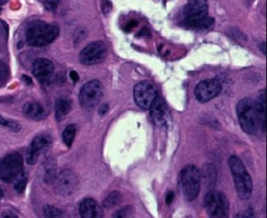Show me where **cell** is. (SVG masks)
Listing matches in <instances>:
<instances>
[{
	"label": "cell",
	"mask_w": 267,
	"mask_h": 218,
	"mask_svg": "<svg viewBox=\"0 0 267 218\" xmlns=\"http://www.w3.org/2000/svg\"><path fill=\"white\" fill-rule=\"evenodd\" d=\"M72 110V101L66 96L60 98L55 102V116L58 122H61Z\"/></svg>",
	"instance_id": "ac0fdd59"
},
{
	"label": "cell",
	"mask_w": 267,
	"mask_h": 218,
	"mask_svg": "<svg viewBox=\"0 0 267 218\" xmlns=\"http://www.w3.org/2000/svg\"><path fill=\"white\" fill-rule=\"evenodd\" d=\"M80 213L83 218H98L103 216L100 206L94 199L86 198L82 201L80 206Z\"/></svg>",
	"instance_id": "2e32d148"
},
{
	"label": "cell",
	"mask_w": 267,
	"mask_h": 218,
	"mask_svg": "<svg viewBox=\"0 0 267 218\" xmlns=\"http://www.w3.org/2000/svg\"><path fill=\"white\" fill-rule=\"evenodd\" d=\"M174 192H168V194H167L166 198V201L167 204H170V202H172L174 201Z\"/></svg>",
	"instance_id": "1f68e13d"
},
{
	"label": "cell",
	"mask_w": 267,
	"mask_h": 218,
	"mask_svg": "<svg viewBox=\"0 0 267 218\" xmlns=\"http://www.w3.org/2000/svg\"><path fill=\"white\" fill-rule=\"evenodd\" d=\"M106 54V44L103 41H95L84 48L80 55V60L84 66H94L101 63Z\"/></svg>",
	"instance_id": "30bf717a"
},
{
	"label": "cell",
	"mask_w": 267,
	"mask_h": 218,
	"mask_svg": "<svg viewBox=\"0 0 267 218\" xmlns=\"http://www.w3.org/2000/svg\"><path fill=\"white\" fill-rule=\"evenodd\" d=\"M207 214L212 218H226L229 216L230 204L222 192L210 190L204 199Z\"/></svg>",
	"instance_id": "8992f818"
},
{
	"label": "cell",
	"mask_w": 267,
	"mask_h": 218,
	"mask_svg": "<svg viewBox=\"0 0 267 218\" xmlns=\"http://www.w3.org/2000/svg\"><path fill=\"white\" fill-rule=\"evenodd\" d=\"M44 216L46 218H60L63 216V212L60 208H55L54 206L47 205L44 207Z\"/></svg>",
	"instance_id": "d4e9b609"
},
{
	"label": "cell",
	"mask_w": 267,
	"mask_h": 218,
	"mask_svg": "<svg viewBox=\"0 0 267 218\" xmlns=\"http://www.w3.org/2000/svg\"><path fill=\"white\" fill-rule=\"evenodd\" d=\"M101 6H102V10L106 15L109 14L112 9V4L110 3V0H102Z\"/></svg>",
	"instance_id": "83f0119b"
},
{
	"label": "cell",
	"mask_w": 267,
	"mask_h": 218,
	"mask_svg": "<svg viewBox=\"0 0 267 218\" xmlns=\"http://www.w3.org/2000/svg\"><path fill=\"white\" fill-rule=\"evenodd\" d=\"M60 34V28L55 24L35 21L26 30L27 44L30 46L43 47L52 43Z\"/></svg>",
	"instance_id": "7a4b0ae2"
},
{
	"label": "cell",
	"mask_w": 267,
	"mask_h": 218,
	"mask_svg": "<svg viewBox=\"0 0 267 218\" xmlns=\"http://www.w3.org/2000/svg\"><path fill=\"white\" fill-rule=\"evenodd\" d=\"M76 126L75 124H70L67 126L66 128L64 129L62 134V138H63V141L67 147H70L74 144V138H75V135H76Z\"/></svg>",
	"instance_id": "7402d4cb"
},
{
	"label": "cell",
	"mask_w": 267,
	"mask_h": 218,
	"mask_svg": "<svg viewBox=\"0 0 267 218\" xmlns=\"http://www.w3.org/2000/svg\"><path fill=\"white\" fill-rule=\"evenodd\" d=\"M70 78H72V80L74 82H78V80H80V76H78V74L75 70H72V72H70Z\"/></svg>",
	"instance_id": "4dcf8cb0"
},
{
	"label": "cell",
	"mask_w": 267,
	"mask_h": 218,
	"mask_svg": "<svg viewBox=\"0 0 267 218\" xmlns=\"http://www.w3.org/2000/svg\"><path fill=\"white\" fill-rule=\"evenodd\" d=\"M52 144V136L48 134H40L34 138L26 152V162L34 166L40 156Z\"/></svg>",
	"instance_id": "4fadbf2b"
},
{
	"label": "cell",
	"mask_w": 267,
	"mask_h": 218,
	"mask_svg": "<svg viewBox=\"0 0 267 218\" xmlns=\"http://www.w3.org/2000/svg\"><path fill=\"white\" fill-rule=\"evenodd\" d=\"M150 110V116L154 122H156L158 126H166L167 122H169L170 116L166 104L160 96H158L157 100L154 102Z\"/></svg>",
	"instance_id": "9a60e30c"
},
{
	"label": "cell",
	"mask_w": 267,
	"mask_h": 218,
	"mask_svg": "<svg viewBox=\"0 0 267 218\" xmlns=\"http://www.w3.org/2000/svg\"><path fill=\"white\" fill-rule=\"evenodd\" d=\"M40 1L43 3L44 6L46 7L47 10H54L57 9L60 0H40Z\"/></svg>",
	"instance_id": "4316f807"
},
{
	"label": "cell",
	"mask_w": 267,
	"mask_h": 218,
	"mask_svg": "<svg viewBox=\"0 0 267 218\" xmlns=\"http://www.w3.org/2000/svg\"><path fill=\"white\" fill-rule=\"evenodd\" d=\"M257 106L258 116L260 119V129L264 132L266 130V90H264L263 93H261L258 100L256 101Z\"/></svg>",
	"instance_id": "ffe728a7"
},
{
	"label": "cell",
	"mask_w": 267,
	"mask_h": 218,
	"mask_svg": "<svg viewBox=\"0 0 267 218\" xmlns=\"http://www.w3.org/2000/svg\"><path fill=\"white\" fill-rule=\"evenodd\" d=\"M130 216V207H126V208L121 210L120 212L114 214V218H127Z\"/></svg>",
	"instance_id": "f1b7e54d"
},
{
	"label": "cell",
	"mask_w": 267,
	"mask_h": 218,
	"mask_svg": "<svg viewBox=\"0 0 267 218\" xmlns=\"http://www.w3.org/2000/svg\"><path fill=\"white\" fill-rule=\"evenodd\" d=\"M57 178V166L52 159L44 162L43 168V180L46 184H54Z\"/></svg>",
	"instance_id": "d6986e66"
},
{
	"label": "cell",
	"mask_w": 267,
	"mask_h": 218,
	"mask_svg": "<svg viewBox=\"0 0 267 218\" xmlns=\"http://www.w3.org/2000/svg\"><path fill=\"white\" fill-rule=\"evenodd\" d=\"M0 126H6L14 132H18L21 128V126L17 122H14L12 120H7L2 116H0Z\"/></svg>",
	"instance_id": "484cf974"
},
{
	"label": "cell",
	"mask_w": 267,
	"mask_h": 218,
	"mask_svg": "<svg viewBox=\"0 0 267 218\" xmlns=\"http://www.w3.org/2000/svg\"><path fill=\"white\" fill-rule=\"evenodd\" d=\"M32 72L37 78L46 82L50 80L54 72V66L52 61L46 58H38L32 66Z\"/></svg>",
	"instance_id": "5bb4252c"
},
{
	"label": "cell",
	"mask_w": 267,
	"mask_h": 218,
	"mask_svg": "<svg viewBox=\"0 0 267 218\" xmlns=\"http://www.w3.org/2000/svg\"><path fill=\"white\" fill-rule=\"evenodd\" d=\"M108 109H109V106L106 104H103V106H101L100 108V112H100V114L102 116V115H104V114L108 112Z\"/></svg>",
	"instance_id": "d6a6232c"
},
{
	"label": "cell",
	"mask_w": 267,
	"mask_h": 218,
	"mask_svg": "<svg viewBox=\"0 0 267 218\" xmlns=\"http://www.w3.org/2000/svg\"><path fill=\"white\" fill-rule=\"evenodd\" d=\"M23 112L27 118L34 120H41L46 116L43 106L38 102H27L24 106Z\"/></svg>",
	"instance_id": "e0dca14e"
},
{
	"label": "cell",
	"mask_w": 267,
	"mask_h": 218,
	"mask_svg": "<svg viewBox=\"0 0 267 218\" xmlns=\"http://www.w3.org/2000/svg\"><path fill=\"white\" fill-rule=\"evenodd\" d=\"M55 190L58 194L63 196H70L76 190L78 185V178L75 173L70 170H64L61 172L54 181Z\"/></svg>",
	"instance_id": "7c38bea8"
},
{
	"label": "cell",
	"mask_w": 267,
	"mask_h": 218,
	"mask_svg": "<svg viewBox=\"0 0 267 218\" xmlns=\"http://www.w3.org/2000/svg\"><path fill=\"white\" fill-rule=\"evenodd\" d=\"M103 96V88L98 80H90L80 90V102L84 109H94L100 102Z\"/></svg>",
	"instance_id": "ba28073f"
},
{
	"label": "cell",
	"mask_w": 267,
	"mask_h": 218,
	"mask_svg": "<svg viewBox=\"0 0 267 218\" xmlns=\"http://www.w3.org/2000/svg\"><path fill=\"white\" fill-rule=\"evenodd\" d=\"M6 3V0H0V6H2V4H4Z\"/></svg>",
	"instance_id": "e575fe53"
},
{
	"label": "cell",
	"mask_w": 267,
	"mask_h": 218,
	"mask_svg": "<svg viewBox=\"0 0 267 218\" xmlns=\"http://www.w3.org/2000/svg\"><path fill=\"white\" fill-rule=\"evenodd\" d=\"M183 14L182 24L189 29L206 30L214 23V18L208 16L207 0H188Z\"/></svg>",
	"instance_id": "6da1fadb"
},
{
	"label": "cell",
	"mask_w": 267,
	"mask_h": 218,
	"mask_svg": "<svg viewBox=\"0 0 267 218\" xmlns=\"http://www.w3.org/2000/svg\"><path fill=\"white\" fill-rule=\"evenodd\" d=\"M138 22L136 20H132L130 23L128 24L126 26V32H129V30H132L134 27L136 26Z\"/></svg>",
	"instance_id": "f546056e"
},
{
	"label": "cell",
	"mask_w": 267,
	"mask_h": 218,
	"mask_svg": "<svg viewBox=\"0 0 267 218\" xmlns=\"http://www.w3.org/2000/svg\"><path fill=\"white\" fill-rule=\"evenodd\" d=\"M222 90V83L218 78L201 81L195 88V96L200 102H207L218 96Z\"/></svg>",
	"instance_id": "8fae6325"
},
{
	"label": "cell",
	"mask_w": 267,
	"mask_h": 218,
	"mask_svg": "<svg viewBox=\"0 0 267 218\" xmlns=\"http://www.w3.org/2000/svg\"><path fill=\"white\" fill-rule=\"evenodd\" d=\"M9 80V68L3 61H0V87L4 86Z\"/></svg>",
	"instance_id": "cb8c5ba5"
},
{
	"label": "cell",
	"mask_w": 267,
	"mask_h": 218,
	"mask_svg": "<svg viewBox=\"0 0 267 218\" xmlns=\"http://www.w3.org/2000/svg\"><path fill=\"white\" fill-rule=\"evenodd\" d=\"M23 158L20 153H10L0 161V179L6 182H14L23 170Z\"/></svg>",
	"instance_id": "52a82bcc"
},
{
	"label": "cell",
	"mask_w": 267,
	"mask_h": 218,
	"mask_svg": "<svg viewBox=\"0 0 267 218\" xmlns=\"http://www.w3.org/2000/svg\"><path fill=\"white\" fill-rule=\"evenodd\" d=\"M14 188L18 193H23L26 190L27 184V173L26 170L18 174L16 179L14 180Z\"/></svg>",
	"instance_id": "603a6c76"
},
{
	"label": "cell",
	"mask_w": 267,
	"mask_h": 218,
	"mask_svg": "<svg viewBox=\"0 0 267 218\" xmlns=\"http://www.w3.org/2000/svg\"><path fill=\"white\" fill-rule=\"evenodd\" d=\"M135 102L141 109L150 110L158 96L156 87L148 81H143L134 86Z\"/></svg>",
	"instance_id": "9c48e42d"
},
{
	"label": "cell",
	"mask_w": 267,
	"mask_h": 218,
	"mask_svg": "<svg viewBox=\"0 0 267 218\" xmlns=\"http://www.w3.org/2000/svg\"><path fill=\"white\" fill-rule=\"evenodd\" d=\"M3 196H4L3 188H1V186H0V200L3 198Z\"/></svg>",
	"instance_id": "836d02e7"
},
{
	"label": "cell",
	"mask_w": 267,
	"mask_h": 218,
	"mask_svg": "<svg viewBox=\"0 0 267 218\" xmlns=\"http://www.w3.org/2000/svg\"><path fill=\"white\" fill-rule=\"evenodd\" d=\"M178 186L187 201H194L200 192L201 174L196 166H187L178 175Z\"/></svg>",
	"instance_id": "5b68a950"
},
{
	"label": "cell",
	"mask_w": 267,
	"mask_h": 218,
	"mask_svg": "<svg viewBox=\"0 0 267 218\" xmlns=\"http://www.w3.org/2000/svg\"><path fill=\"white\" fill-rule=\"evenodd\" d=\"M237 114L241 128L244 132L256 135L260 128L256 102L249 98L240 100L238 104Z\"/></svg>",
	"instance_id": "277c9868"
},
{
	"label": "cell",
	"mask_w": 267,
	"mask_h": 218,
	"mask_svg": "<svg viewBox=\"0 0 267 218\" xmlns=\"http://www.w3.org/2000/svg\"><path fill=\"white\" fill-rule=\"evenodd\" d=\"M232 175L234 178V184L238 195L243 200L250 198L252 194V179L248 173L244 164L237 156H230L228 160Z\"/></svg>",
	"instance_id": "3957f363"
},
{
	"label": "cell",
	"mask_w": 267,
	"mask_h": 218,
	"mask_svg": "<svg viewBox=\"0 0 267 218\" xmlns=\"http://www.w3.org/2000/svg\"><path fill=\"white\" fill-rule=\"evenodd\" d=\"M122 201V196L118 192H114L107 196L106 198L104 199L103 206L106 208H112L120 204Z\"/></svg>",
	"instance_id": "44dd1931"
}]
</instances>
